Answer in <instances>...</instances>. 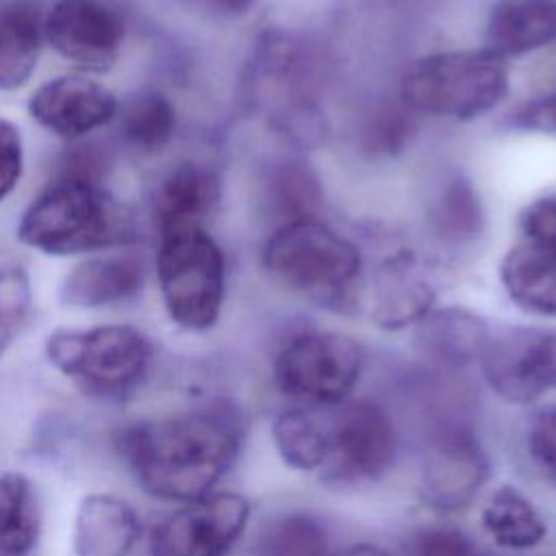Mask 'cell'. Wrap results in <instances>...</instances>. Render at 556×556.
I'll use <instances>...</instances> for the list:
<instances>
[{"mask_svg":"<svg viewBox=\"0 0 556 556\" xmlns=\"http://www.w3.org/2000/svg\"><path fill=\"white\" fill-rule=\"evenodd\" d=\"M243 421L228 402L148 419L122 432V454L139 484L163 500L208 495L239 456Z\"/></svg>","mask_w":556,"mask_h":556,"instance_id":"1","label":"cell"},{"mask_svg":"<svg viewBox=\"0 0 556 556\" xmlns=\"http://www.w3.org/2000/svg\"><path fill=\"white\" fill-rule=\"evenodd\" d=\"M128 222L96 178L63 174L24 211L17 239L43 254L70 256L126 241Z\"/></svg>","mask_w":556,"mask_h":556,"instance_id":"2","label":"cell"},{"mask_svg":"<svg viewBox=\"0 0 556 556\" xmlns=\"http://www.w3.org/2000/svg\"><path fill=\"white\" fill-rule=\"evenodd\" d=\"M265 269L306 298L345 311L363 269L358 248L317 217L280 224L263 248Z\"/></svg>","mask_w":556,"mask_h":556,"instance_id":"3","label":"cell"},{"mask_svg":"<svg viewBox=\"0 0 556 556\" xmlns=\"http://www.w3.org/2000/svg\"><path fill=\"white\" fill-rule=\"evenodd\" d=\"M506 61L489 50H450L417 59L400 91L410 111L469 122L493 111L508 93Z\"/></svg>","mask_w":556,"mask_h":556,"instance_id":"4","label":"cell"},{"mask_svg":"<svg viewBox=\"0 0 556 556\" xmlns=\"http://www.w3.org/2000/svg\"><path fill=\"white\" fill-rule=\"evenodd\" d=\"M156 276L165 311L176 326L202 332L217 324L226 293V261L204 228L161 235Z\"/></svg>","mask_w":556,"mask_h":556,"instance_id":"5","label":"cell"},{"mask_svg":"<svg viewBox=\"0 0 556 556\" xmlns=\"http://www.w3.org/2000/svg\"><path fill=\"white\" fill-rule=\"evenodd\" d=\"M46 356L61 374L89 393L124 397L150 369L152 345L135 326L109 324L89 330H56L46 339Z\"/></svg>","mask_w":556,"mask_h":556,"instance_id":"6","label":"cell"},{"mask_svg":"<svg viewBox=\"0 0 556 556\" xmlns=\"http://www.w3.org/2000/svg\"><path fill=\"white\" fill-rule=\"evenodd\" d=\"M363 363V350L352 337L341 332H304L280 350L276 382L291 397L339 404L356 387Z\"/></svg>","mask_w":556,"mask_h":556,"instance_id":"7","label":"cell"},{"mask_svg":"<svg viewBox=\"0 0 556 556\" xmlns=\"http://www.w3.org/2000/svg\"><path fill=\"white\" fill-rule=\"evenodd\" d=\"M489 387L506 402L528 404L556 391V332L508 328L491 334L482 356Z\"/></svg>","mask_w":556,"mask_h":556,"instance_id":"8","label":"cell"},{"mask_svg":"<svg viewBox=\"0 0 556 556\" xmlns=\"http://www.w3.org/2000/svg\"><path fill=\"white\" fill-rule=\"evenodd\" d=\"M250 504L237 493H215L187 502L163 519L150 536L152 556H226L243 534Z\"/></svg>","mask_w":556,"mask_h":556,"instance_id":"9","label":"cell"},{"mask_svg":"<svg viewBox=\"0 0 556 556\" xmlns=\"http://www.w3.org/2000/svg\"><path fill=\"white\" fill-rule=\"evenodd\" d=\"M397 437L387 410L371 400L345 404L328 424V478L376 480L395 460Z\"/></svg>","mask_w":556,"mask_h":556,"instance_id":"10","label":"cell"},{"mask_svg":"<svg viewBox=\"0 0 556 556\" xmlns=\"http://www.w3.org/2000/svg\"><path fill=\"white\" fill-rule=\"evenodd\" d=\"M489 478V458L476 434L447 424L430 439L421 463V495L443 513L469 506Z\"/></svg>","mask_w":556,"mask_h":556,"instance_id":"11","label":"cell"},{"mask_svg":"<svg viewBox=\"0 0 556 556\" xmlns=\"http://www.w3.org/2000/svg\"><path fill=\"white\" fill-rule=\"evenodd\" d=\"M43 37L83 70H109L124 41V20L100 0H59L43 20Z\"/></svg>","mask_w":556,"mask_h":556,"instance_id":"12","label":"cell"},{"mask_svg":"<svg viewBox=\"0 0 556 556\" xmlns=\"http://www.w3.org/2000/svg\"><path fill=\"white\" fill-rule=\"evenodd\" d=\"M28 111L50 132L63 139H80L115 117L117 100L91 78L59 76L35 89Z\"/></svg>","mask_w":556,"mask_h":556,"instance_id":"13","label":"cell"},{"mask_svg":"<svg viewBox=\"0 0 556 556\" xmlns=\"http://www.w3.org/2000/svg\"><path fill=\"white\" fill-rule=\"evenodd\" d=\"M437 291L428 271L408 252L384 258L369 287V315L387 330L419 324L434 308Z\"/></svg>","mask_w":556,"mask_h":556,"instance_id":"14","label":"cell"},{"mask_svg":"<svg viewBox=\"0 0 556 556\" xmlns=\"http://www.w3.org/2000/svg\"><path fill=\"white\" fill-rule=\"evenodd\" d=\"M222 195L219 178L200 163H180L172 169L154 200V222L159 235L204 228Z\"/></svg>","mask_w":556,"mask_h":556,"instance_id":"15","label":"cell"},{"mask_svg":"<svg viewBox=\"0 0 556 556\" xmlns=\"http://www.w3.org/2000/svg\"><path fill=\"white\" fill-rule=\"evenodd\" d=\"M139 534V517L126 500L89 493L76 510L72 547L76 556H128Z\"/></svg>","mask_w":556,"mask_h":556,"instance_id":"16","label":"cell"},{"mask_svg":"<svg viewBox=\"0 0 556 556\" xmlns=\"http://www.w3.org/2000/svg\"><path fill=\"white\" fill-rule=\"evenodd\" d=\"M484 50L521 56L556 41V0H500L489 13Z\"/></svg>","mask_w":556,"mask_h":556,"instance_id":"17","label":"cell"},{"mask_svg":"<svg viewBox=\"0 0 556 556\" xmlns=\"http://www.w3.org/2000/svg\"><path fill=\"white\" fill-rule=\"evenodd\" d=\"M143 285V265L132 254H98L80 261L61 285V300L76 308H100L132 298Z\"/></svg>","mask_w":556,"mask_h":556,"instance_id":"18","label":"cell"},{"mask_svg":"<svg viewBox=\"0 0 556 556\" xmlns=\"http://www.w3.org/2000/svg\"><path fill=\"white\" fill-rule=\"evenodd\" d=\"M491 332L482 317L460 306L432 308L417 324V348L441 367H465L480 361Z\"/></svg>","mask_w":556,"mask_h":556,"instance_id":"19","label":"cell"},{"mask_svg":"<svg viewBox=\"0 0 556 556\" xmlns=\"http://www.w3.org/2000/svg\"><path fill=\"white\" fill-rule=\"evenodd\" d=\"M500 280L523 311L556 317V250L534 241L513 245L502 258Z\"/></svg>","mask_w":556,"mask_h":556,"instance_id":"20","label":"cell"},{"mask_svg":"<svg viewBox=\"0 0 556 556\" xmlns=\"http://www.w3.org/2000/svg\"><path fill=\"white\" fill-rule=\"evenodd\" d=\"M41 39L43 20L37 0H0V91L28 83Z\"/></svg>","mask_w":556,"mask_h":556,"instance_id":"21","label":"cell"},{"mask_svg":"<svg viewBox=\"0 0 556 556\" xmlns=\"http://www.w3.org/2000/svg\"><path fill=\"white\" fill-rule=\"evenodd\" d=\"M428 228L445 245L473 243L484 228V211L473 182L460 174H447L428 202Z\"/></svg>","mask_w":556,"mask_h":556,"instance_id":"22","label":"cell"},{"mask_svg":"<svg viewBox=\"0 0 556 556\" xmlns=\"http://www.w3.org/2000/svg\"><path fill=\"white\" fill-rule=\"evenodd\" d=\"M39 539V506L24 473H0V556H28Z\"/></svg>","mask_w":556,"mask_h":556,"instance_id":"23","label":"cell"},{"mask_svg":"<svg viewBox=\"0 0 556 556\" xmlns=\"http://www.w3.org/2000/svg\"><path fill=\"white\" fill-rule=\"evenodd\" d=\"M484 530L508 549H528L543 541L545 523L532 502L513 486L497 489L482 508Z\"/></svg>","mask_w":556,"mask_h":556,"instance_id":"24","label":"cell"},{"mask_svg":"<svg viewBox=\"0 0 556 556\" xmlns=\"http://www.w3.org/2000/svg\"><path fill=\"white\" fill-rule=\"evenodd\" d=\"M280 458L300 471H313L328 458V424L308 410H285L271 426Z\"/></svg>","mask_w":556,"mask_h":556,"instance_id":"25","label":"cell"},{"mask_svg":"<svg viewBox=\"0 0 556 556\" xmlns=\"http://www.w3.org/2000/svg\"><path fill=\"white\" fill-rule=\"evenodd\" d=\"M176 130V109L156 91L135 96L122 111V135L141 152H159Z\"/></svg>","mask_w":556,"mask_h":556,"instance_id":"26","label":"cell"},{"mask_svg":"<svg viewBox=\"0 0 556 556\" xmlns=\"http://www.w3.org/2000/svg\"><path fill=\"white\" fill-rule=\"evenodd\" d=\"M324 191L317 174L302 161H285L271 178V202L282 224L315 217Z\"/></svg>","mask_w":556,"mask_h":556,"instance_id":"27","label":"cell"},{"mask_svg":"<svg viewBox=\"0 0 556 556\" xmlns=\"http://www.w3.org/2000/svg\"><path fill=\"white\" fill-rule=\"evenodd\" d=\"M258 556H328V534L308 515H287L263 530Z\"/></svg>","mask_w":556,"mask_h":556,"instance_id":"28","label":"cell"},{"mask_svg":"<svg viewBox=\"0 0 556 556\" xmlns=\"http://www.w3.org/2000/svg\"><path fill=\"white\" fill-rule=\"evenodd\" d=\"M30 308V282L22 267L0 269V356L20 332Z\"/></svg>","mask_w":556,"mask_h":556,"instance_id":"29","label":"cell"},{"mask_svg":"<svg viewBox=\"0 0 556 556\" xmlns=\"http://www.w3.org/2000/svg\"><path fill=\"white\" fill-rule=\"evenodd\" d=\"M408 556H478V552L456 528H424L410 536Z\"/></svg>","mask_w":556,"mask_h":556,"instance_id":"30","label":"cell"},{"mask_svg":"<svg viewBox=\"0 0 556 556\" xmlns=\"http://www.w3.org/2000/svg\"><path fill=\"white\" fill-rule=\"evenodd\" d=\"M528 450L536 467L556 482V406L534 415L528 428Z\"/></svg>","mask_w":556,"mask_h":556,"instance_id":"31","label":"cell"},{"mask_svg":"<svg viewBox=\"0 0 556 556\" xmlns=\"http://www.w3.org/2000/svg\"><path fill=\"white\" fill-rule=\"evenodd\" d=\"M24 167L22 139L17 128L0 115V202L15 189Z\"/></svg>","mask_w":556,"mask_h":556,"instance_id":"32","label":"cell"},{"mask_svg":"<svg viewBox=\"0 0 556 556\" xmlns=\"http://www.w3.org/2000/svg\"><path fill=\"white\" fill-rule=\"evenodd\" d=\"M521 228L528 241L556 250V195L534 200L521 213Z\"/></svg>","mask_w":556,"mask_h":556,"instance_id":"33","label":"cell"},{"mask_svg":"<svg viewBox=\"0 0 556 556\" xmlns=\"http://www.w3.org/2000/svg\"><path fill=\"white\" fill-rule=\"evenodd\" d=\"M517 124L526 130L556 135V91L530 100L517 115Z\"/></svg>","mask_w":556,"mask_h":556,"instance_id":"34","label":"cell"},{"mask_svg":"<svg viewBox=\"0 0 556 556\" xmlns=\"http://www.w3.org/2000/svg\"><path fill=\"white\" fill-rule=\"evenodd\" d=\"M189 4H193L195 9H202L211 15H217V17H239V15H245L254 0H187Z\"/></svg>","mask_w":556,"mask_h":556,"instance_id":"35","label":"cell"},{"mask_svg":"<svg viewBox=\"0 0 556 556\" xmlns=\"http://www.w3.org/2000/svg\"><path fill=\"white\" fill-rule=\"evenodd\" d=\"M341 556H389V554H387L382 547L363 543V545H354V547L345 549Z\"/></svg>","mask_w":556,"mask_h":556,"instance_id":"36","label":"cell"}]
</instances>
